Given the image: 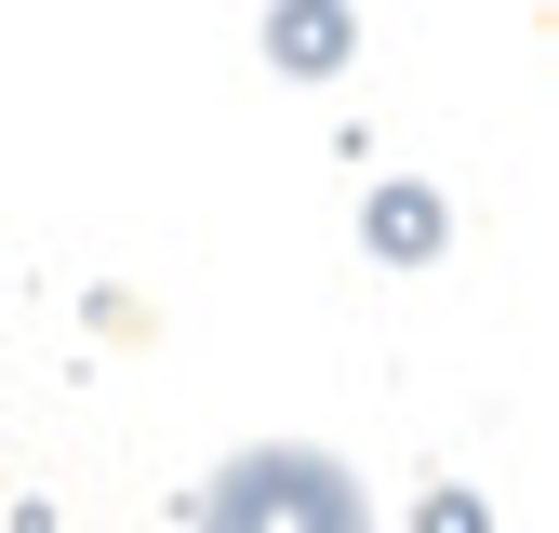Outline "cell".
I'll list each match as a JSON object with an SVG mask.
<instances>
[{
    "label": "cell",
    "instance_id": "1",
    "mask_svg": "<svg viewBox=\"0 0 559 533\" xmlns=\"http://www.w3.org/2000/svg\"><path fill=\"white\" fill-rule=\"evenodd\" d=\"M200 533H373L360 520V481H346L333 453H240L227 481H214V507H200Z\"/></svg>",
    "mask_w": 559,
    "mask_h": 533
},
{
    "label": "cell",
    "instance_id": "2",
    "mask_svg": "<svg viewBox=\"0 0 559 533\" xmlns=\"http://www.w3.org/2000/svg\"><path fill=\"white\" fill-rule=\"evenodd\" d=\"M373 240H386V253H427V200H413V187L373 200Z\"/></svg>",
    "mask_w": 559,
    "mask_h": 533
}]
</instances>
